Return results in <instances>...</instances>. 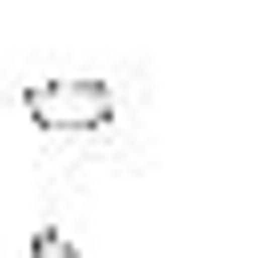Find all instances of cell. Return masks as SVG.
Returning <instances> with one entry per match:
<instances>
[{"label": "cell", "instance_id": "6da1fadb", "mask_svg": "<svg viewBox=\"0 0 258 258\" xmlns=\"http://www.w3.org/2000/svg\"><path fill=\"white\" fill-rule=\"evenodd\" d=\"M113 113H121V97H113L105 81H32V89H24V121L48 129V137H89V129H105Z\"/></svg>", "mask_w": 258, "mask_h": 258}, {"label": "cell", "instance_id": "7a4b0ae2", "mask_svg": "<svg viewBox=\"0 0 258 258\" xmlns=\"http://www.w3.org/2000/svg\"><path fill=\"white\" fill-rule=\"evenodd\" d=\"M32 258H81V242H73L64 226H40V234H32Z\"/></svg>", "mask_w": 258, "mask_h": 258}]
</instances>
